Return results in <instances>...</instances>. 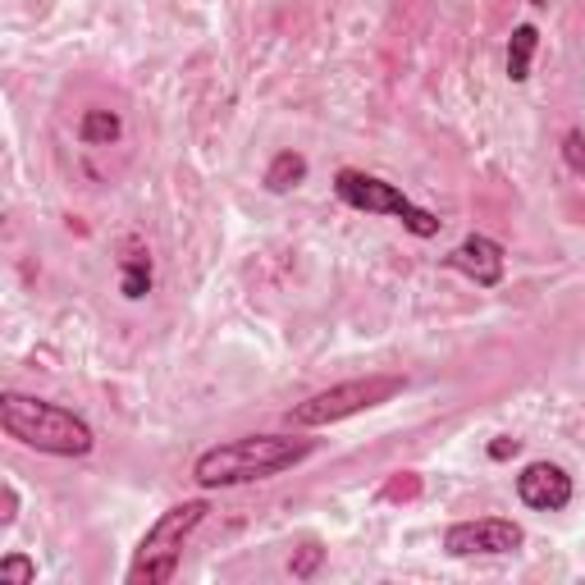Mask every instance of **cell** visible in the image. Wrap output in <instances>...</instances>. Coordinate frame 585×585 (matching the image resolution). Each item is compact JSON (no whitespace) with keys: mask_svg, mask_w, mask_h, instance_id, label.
<instances>
[{"mask_svg":"<svg viewBox=\"0 0 585 585\" xmlns=\"http://www.w3.org/2000/svg\"><path fill=\"white\" fill-rule=\"evenodd\" d=\"M321 563H325L321 544H302V549H293V558H289V576L293 581H311V576L321 572Z\"/></svg>","mask_w":585,"mask_h":585,"instance_id":"4fadbf2b","label":"cell"},{"mask_svg":"<svg viewBox=\"0 0 585 585\" xmlns=\"http://www.w3.org/2000/svg\"><path fill=\"white\" fill-rule=\"evenodd\" d=\"M407 389L403 375H362V380H343L334 389H321V394L302 399L293 412H289V425L297 431H321V425H339L357 412H371V407H384L389 399H399Z\"/></svg>","mask_w":585,"mask_h":585,"instance_id":"5b68a950","label":"cell"},{"mask_svg":"<svg viewBox=\"0 0 585 585\" xmlns=\"http://www.w3.org/2000/svg\"><path fill=\"white\" fill-rule=\"evenodd\" d=\"M0 581H6V585H32L37 581V563L28 554H6V558H0Z\"/></svg>","mask_w":585,"mask_h":585,"instance_id":"5bb4252c","label":"cell"},{"mask_svg":"<svg viewBox=\"0 0 585 585\" xmlns=\"http://www.w3.org/2000/svg\"><path fill=\"white\" fill-rule=\"evenodd\" d=\"M444 265L457 270L462 280H472L476 289H498L503 270H508V252H503V243L485 239V233H466V239L444 256Z\"/></svg>","mask_w":585,"mask_h":585,"instance_id":"52a82bcc","label":"cell"},{"mask_svg":"<svg viewBox=\"0 0 585 585\" xmlns=\"http://www.w3.org/2000/svg\"><path fill=\"white\" fill-rule=\"evenodd\" d=\"M334 198H339L343 206H353V211L399 220V224L412 233V239H435V233L444 229V220H440L435 211L416 206L399 183H389V179H380V174H366V170H339V174H334Z\"/></svg>","mask_w":585,"mask_h":585,"instance_id":"277c9868","label":"cell"},{"mask_svg":"<svg viewBox=\"0 0 585 585\" xmlns=\"http://www.w3.org/2000/svg\"><path fill=\"white\" fill-rule=\"evenodd\" d=\"M120 289L129 302H142L151 293V252L133 248L124 261H120Z\"/></svg>","mask_w":585,"mask_h":585,"instance_id":"7c38bea8","label":"cell"},{"mask_svg":"<svg viewBox=\"0 0 585 585\" xmlns=\"http://www.w3.org/2000/svg\"><path fill=\"white\" fill-rule=\"evenodd\" d=\"M0 425L6 435L19 440L23 448H37L47 457H88L97 448L92 425L47 399H32V394H6L0 399Z\"/></svg>","mask_w":585,"mask_h":585,"instance_id":"7a4b0ae2","label":"cell"},{"mask_svg":"<svg viewBox=\"0 0 585 585\" xmlns=\"http://www.w3.org/2000/svg\"><path fill=\"white\" fill-rule=\"evenodd\" d=\"M563 161H567V170L585 174V133L581 129H567L563 133Z\"/></svg>","mask_w":585,"mask_h":585,"instance_id":"9a60e30c","label":"cell"},{"mask_svg":"<svg viewBox=\"0 0 585 585\" xmlns=\"http://www.w3.org/2000/svg\"><path fill=\"white\" fill-rule=\"evenodd\" d=\"M526 6H549V0H526Z\"/></svg>","mask_w":585,"mask_h":585,"instance_id":"ac0fdd59","label":"cell"},{"mask_svg":"<svg viewBox=\"0 0 585 585\" xmlns=\"http://www.w3.org/2000/svg\"><path fill=\"white\" fill-rule=\"evenodd\" d=\"M526 544V531L517 522L503 517H476V522H453L444 531V554L453 558H498V554H517Z\"/></svg>","mask_w":585,"mask_h":585,"instance_id":"8992f818","label":"cell"},{"mask_svg":"<svg viewBox=\"0 0 585 585\" xmlns=\"http://www.w3.org/2000/svg\"><path fill=\"white\" fill-rule=\"evenodd\" d=\"M206 513H211L206 498H188V503H174L170 513L155 517V526L138 544V558L129 567V585H165V581H174L183 544H188L192 531L206 522Z\"/></svg>","mask_w":585,"mask_h":585,"instance_id":"3957f363","label":"cell"},{"mask_svg":"<svg viewBox=\"0 0 585 585\" xmlns=\"http://www.w3.org/2000/svg\"><path fill=\"white\" fill-rule=\"evenodd\" d=\"M522 453V440H513V435H498L494 444H490V457L494 462H508V457H517Z\"/></svg>","mask_w":585,"mask_h":585,"instance_id":"2e32d148","label":"cell"},{"mask_svg":"<svg viewBox=\"0 0 585 585\" xmlns=\"http://www.w3.org/2000/svg\"><path fill=\"white\" fill-rule=\"evenodd\" d=\"M78 138L88 147H110L124 138V120L114 110H83V120H78Z\"/></svg>","mask_w":585,"mask_h":585,"instance_id":"8fae6325","label":"cell"},{"mask_svg":"<svg viewBox=\"0 0 585 585\" xmlns=\"http://www.w3.org/2000/svg\"><path fill=\"white\" fill-rule=\"evenodd\" d=\"M14 513H19V494H14V485H6V517H0V522H14Z\"/></svg>","mask_w":585,"mask_h":585,"instance_id":"e0dca14e","label":"cell"},{"mask_svg":"<svg viewBox=\"0 0 585 585\" xmlns=\"http://www.w3.org/2000/svg\"><path fill=\"white\" fill-rule=\"evenodd\" d=\"M517 498L535 513H563L572 503V476L558 462H531L517 476Z\"/></svg>","mask_w":585,"mask_h":585,"instance_id":"ba28073f","label":"cell"},{"mask_svg":"<svg viewBox=\"0 0 585 585\" xmlns=\"http://www.w3.org/2000/svg\"><path fill=\"white\" fill-rule=\"evenodd\" d=\"M306 174H311V165H306V155H302V151H280L275 161L265 165V188L284 198V192H293V188L306 183Z\"/></svg>","mask_w":585,"mask_h":585,"instance_id":"9c48e42d","label":"cell"},{"mask_svg":"<svg viewBox=\"0 0 585 585\" xmlns=\"http://www.w3.org/2000/svg\"><path fill=\"white\" fill-rule=\"evenodd\" d=\"M311 453H316V440H302V435H239V440H224L198 453L192 481L202 490H233V485H252V481L293 472Z\"/></svg>","mask_w":585,"mask_h":585,"instance_id":"6da1fadb","label":"cell"},{"mask_svg":"<svg viewBox=\"0 0 585 585\" xmlns=\"http://www.w3.org/2000/svg\"><path fill=\"white\" fill-rule=\"evenodd\" d=\"M535 51H539V28L535 23H517L513 37H508V78H513V83H526V78H531Z\"/></svg>","mask_w":585,"mask_h":585,"instance_id":"30bf717a","label":"cell"}]
</instances>
